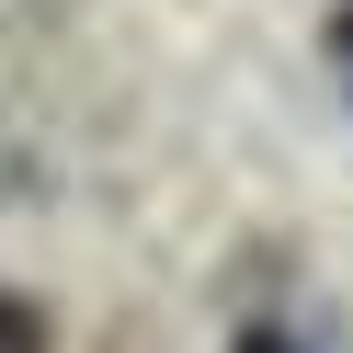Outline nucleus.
Segmentation results:
<instances>
[{
  "label": "nucleus",
  "instance_id": "3",
  "mask_svg": "<svg viewBox=\"0 0 353 353\" xmlns=\"http://www.w3.org/2000/svg\"><path fill=\"white\" fill-rule=\"evenodd\" d=\"M228 353H307V342H296V330H274V319H251V330H239Z\"/></svg>",
  "mask_w": 353,
  "mask_h": 353
},
{
  "label": "nucleus",
  "instance_id": "1",
  "mask_svg": "<svg viewBox=\"0 0 353 353\" xmlns=\"http://www.w3.org/2000/svg\"><path fill=\"white\" fill-rule=\"evenodd\" d=\"M0 353H46V307L34 296H0Z\"/></svg>",
  "mask_w": 353,
  "mask_h": 353
},
{
  "label": "nucleus",
  "instance_id": "2",
  "mask_svg": "<svg viewBox=\"0 0 353 353\" xmlns=\"http://www.w3.org/2000/svg\"><path fill=\"white\" fill-rule=\"evenodd\" d=\"M330 80H342V92H353V0H342V12H330Z\"/></svg>",
  "mask_w": 353,
  "mask_h": 353
}]
</instances>
